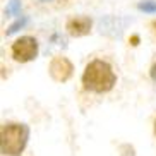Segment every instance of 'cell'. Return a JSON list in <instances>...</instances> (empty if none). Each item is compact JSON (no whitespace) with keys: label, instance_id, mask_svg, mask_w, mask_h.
I'll use <instances>...</instances> for the list:
<instances>
[{"label":"cell","instance_id":"cell-4","mask_svg":"<svg viewBox=\"0 0 156 156\" xmlns=\"http://www.w3.org/2000/svg\"><path fill=\"white\" fill-rule=\"evenodd\" d=\"M72 64L70 60H67L65 57H55V58L50 62V76L55 79L57 83H65L69 81L70 76H72Z\"/></svg>","mask_w":156,"mask_h":156},{"label":"cell","instance_id":"cell-1","mask_svg":"<svg viewBox=\"0 0 156 156\" xmlns=\"http://www.w3.org/2000/svg\"><path fill=\"white\" fill-rule=\"evenodd\" d=\"M117 83L112 65L105 60H93L86 65L83 74V86L86 91L93 93H106Z\"/></svg>","mask_w":156,"mask_h":156},{"label":"cell","instance_id":"cell-5","mask_svg":"<svg viewBox=\"0 0 156 156\" xmlns=\"http://www.w3.org/2000/svg\"><path fill=\"white\" fill-rule=\"evenodd\" d=\"M91 19L87 17V16H79V17H72L67 21L65 24V29L69 33L70 36H86L87 33L91 31Z\"/></svg>","mask_w":156,"mask_h":156},{"label":"cell","instance_id":"cell-12","mask_svg":"<svg viewBox=\"0 0 156 156\" xmlns=\"http://www.w3.org/2000/svg\"><path fill=\"white\" fill-rule=\"evenodd\" d=\"M40 2H51V0H40Z\"/></svg>","mask_w":156,"mask_h":156},{"label":"cell","instance_id":"cell-9","mask_svg":"<svg viewBox=\"0 0 156 156\" xmlns=\"http://www.w3.org/2000/svg\"><path fill=\"white\" fill-rule=\"evenodd\" d=\"M149 76H151V79H153V81L156 83V64L151 67V70H149Z\"/></svg>","mask_w":156,"mask_h":156},{"label":"cell","instance_id":"cell-8","mask_svg":"<svg viewBox=\"0 0 156 156\" xmlns=\"http://www.w3.org/2000/svg\"><path fill=\"white\" fill-rule=\"evenodd\" d=\"M137 9L142 10V12H149V14H154L156 12V2L153 0H142L137 4Z\"/></svg>","mask_w":156,"mask_h":156},{"label":"cell","instance_id":"cell-7","mask_svg":"<svg viewBox=\"0 0 156 156\" xmlns=\"http://www.w3.org/2000/svg\"><path fill=\"white\" fill-rule=\"evenodd\" d=\"M21 14V0H9L5 7V16H19Z\"/></svg>","mask_w":156,"mask_h":156},{"label":"cell","instance_id":"cell-13","mask_svg":"<svg viewBox=\"0 0 156 156\" xmlns=\"http://www.w3.org/2000/svg\"><path fill=\"white\" fill-rule=\"evenodd\" d=\"M154 132H156V122H154Z\"/></svg>","mask_w":156,"mask_h":156},{"label":"cell","instance_id":"cell-10","mask_svg":"<svg viewBox=\"0 0 156 156\" xmlns=\"http://www.w3.org/2000/svg\"><path fill=\"white\" fill-rule=\"evenodd\" d=\"M137 41H139V38L137 36H132V45H137Z\"/></svg>","mask_w":156,"mask_h":156},{"label":"cell","instance_id":"cell-3","mask_svg":"<svg viewBox=\"0 0 156 156\" xmlns=\"http://www.w3.org/2000/svg\"><path fill=\"white\" fill-rule=\"evenodd\" d=\"M38 55V41L33 36H21L12 43V58L16 62H29Z\"/></svg>","mask_w":156,"mask_h":156},{"label":"cell","instance_id":"cell-11","mask_svg":"<svg viewBox=\"0 0 156 156\" xmlns=\"http://www.w3.org/2000/svg\"><path fill=\"white\" fill-rule=\"evenodd\" d=\"M153 28H154V31H156V21H154V23H153Z\"/></svg>","mask_w":156,"mask_h":156},{"label":"cell","instance_id":"cell-6","mask_svg":"<svg viewBox=\"0 0 156 156\" xmlns=\"http://www.w3.org/2000/svg\"><path fill=\"white\" fill-rule=\"evenodd\" d=\"M29 23V19L28 17H19L17 21H16V23H12L9 26V28H7V31H5V34H7V36H10V34H14V33H17L19 29H23L24 26H26V24Z\"/></svg>","mask_w":156,"mask_h":156},{"label":"cell","instance_id":"cell-2","mask_svg":"<svg viewBox=\"0 0 156 156\" xmlns=\"http://www.w3.org/2000/svg\"><path fill=\"white\" fill-rule=\"evenodd\" d=\"M29 139V129L24 124H5L2 127V153L17 156L23 153Z\"/></svg>","mask_w":156,"mask_h":156}]
</instances>
